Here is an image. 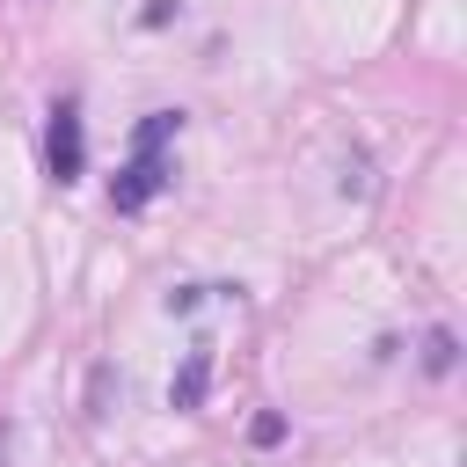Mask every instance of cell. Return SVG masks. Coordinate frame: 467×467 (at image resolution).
Returning a JSON list of instances; mask_svg holds the SVG:
<instances>
[{
  "mask_svg": "<svg viewBox=\"0 0 467 467\" xmlns=\"http://www.w3.org/2000/svg\"><path fill=\"white\" fill-rule=\"evenodd\" d=\"M182 131V109H153L139 131H131V161L117 168V182H109V204L117 212H146L161 190H168V161H161V146Z\"/></svg>",
  "mask_w": 467,
  "mask_h": 467,
  "instance_id": "obj_1",
  "label": "cell"
},
{
  "mask_svg": "<svg viewBox=\"0 0 467 467\" xmlns=\"http://www.w3.org/2000/svg\"><path fill=\"white\" fill-rule=\"evenodd\" d=\"M44 161H51V182H58V190H66V182H80V168H88V131H80V102H73V95H66V102H51Z\"/></svg>",
  "mask_w": 467,
  "mask_h": 467,
  "instance_id": "obj_2",
  "label": "cell"
},
{
  "mask_svg": "<svg viewBox=\"0 0 467 467\" xmlns=\"http://www.w3.org/2000/svg\"><path fill=\"white\" fill-rule=\"evenodd\" d=\"M204 387H212V343H190L182 372L168 379V409H204Z\"/></svg>",
  "mask_w": 467,
  "mask_h": 467,
  "instance_id": "obj_3",
  "label": "cell"
},
{
  "mask_svg": "<svg viewBox=\"0 0 467 467\" xmlns=\"http://www.w3.org/2000/svg\"><path fill=\"white\" fill-rule=\"evenodd\" d=\"M452 358H460L452 328H431V343H423V365H431V372H452Z\"/></svg>",
  "mask_w": 467,
  "mask_h": 467,
  "instance_id": "obj_4",
  "label": "cell"
},
{
  "mask_svg": "<svg viewBox=\"0 0 467 467\" xmlns=\"http://www.w3.org/2000/svg\"><path fill=\"white\" fill-rule=\"evenodd\" d=\"M204 292H212V285H175V292H168V314H197Z\"/></svg>",
  "mask_w": 467,
  "mask_h": 467,
  "instance_id": "obj_5",
  "label": "cell"
},
{
  "mask_svg": "<svg viewBox=\"0 0 467 467\" xmlns=\"http://www.w3.org/2000/svg\"><path fill=\"white\" fill-rule=\"evenodd\" d=\"M248 438H255V445H277V438H285V416H255V431H248Z\"/></svg>",
  "mask_w": 467,
  "mask_h": 467,
  "instance_id": "obj_6",
  "label": "cell"
}]
</instances>
